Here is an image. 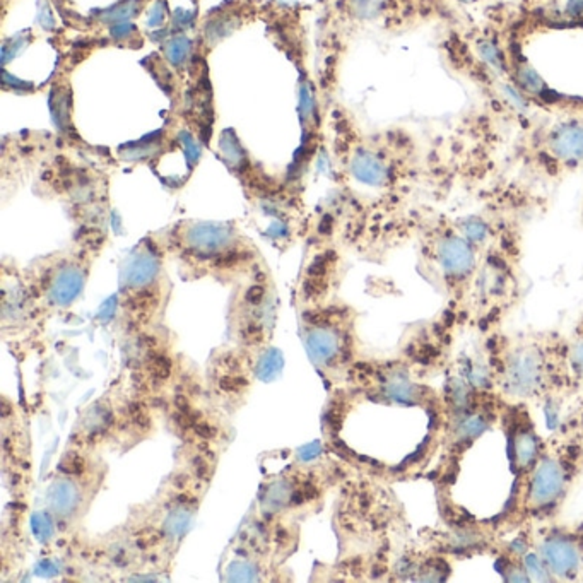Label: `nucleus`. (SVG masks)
<instances>
[{"mask_svg": "<svg viewBox=\"0 0 583 583\" xmlns=\"http://www.w3.org/2000/svg\"><path fill=\"white\" fill-rule=\"evenodd\" d=\"M507 165L524 181H561L583 170V108L539 113L511 137Z\"/></svg>", "mask_w": 583, "mask_h": 583, "instance_id": "nucleus-1", "label": "nucleus"}, {"mask_svg": "<svg viewBox=\"0 0 583 583\" xmlns=\"http://www.w3.org/2000/svg\"><path fill=\"white\" fill-rule=\"evenodd\" d=\"M421 254L449 293L453 306H467L472 299V289L479 269L476 247L447 218L424 221L421 229Z\"/></svg>", "mask_w": 583, "mask_h": 583, "instance_id": "nucleus-2", "label": "nucleus"}, {"mask_svg": "<svg viewBox=\"0 0 583 583\" xmlns=\"http://www.w3.org/2000/svg\"><path fill=\"white\" fill-rule=\"evenodd\" d=\"M488 17L527 44L549 31L583 30V0H509L491 5Z\"/></svg>", "mask_w": 583, "mask_h": 583, "instance_id": "nucleus-3", "label": "nucleus"}, {"mask_svg": "<svg viewBox=\"0 0 583 583\" xmlns=\"http://www.w3.org/2000/svg\"><path fill=\"white\" fill-rule=\"evenodd\" d=\"M544 343H513L498 359V380L513 397H536L549 387L554 370L553 356H548Z\"/></svg>", "mask_w": 583, "mask_h": 583, "instance_id": "nucleus-4", "label": "nucleus"}, {"mask_svg": "<svg viewBox=\"0 0 583 583\" xmlns=\"http://www.w3.org/2000/svg\"><path fill=\"white\" fill-rule=\"evenodd\" d=\"M180 247L187 258L209 267H226L238 257V237L225 223H190L180 228Z\"/></svg>", "mask_w": 583, "mask_h": 583, "instance_id": "nucleus-5", "label": "nucleus"}, {"mask_svg": "<svg viewBox=\"0 0 583 583\" xmlns=\"http://www.w3.org/2000/svg\"><path fill=\"white\" fill-rule=\"evenodd\" d=\"M568 467L559 455H544L529 471L525 505L529 510H548L567 491Z\"/></svg>", "mask_w": 583, "mask_h": 583, "instance_id": "nucleus-6", "label": "nucleus"}, {"mask_svg": "<svg viewBox=\"0 0 583 583\" xmlns=\"http://www.w3.org/2000/svg\"><path fill=\"white\" fill-rule=\"evenodd\" d=\"M539 556L549 573L561 578L575 577L582 567V549L575 539L565 534H549L540 542Z\"/></svg>", "mask_w": 583, "mask_h": 583, "instance_id": "nucleus-7", "label": "nucleus"}, {"mask_svg": "<svg viewBox=\"0 0 583 583\" xmlns=\"http://www.w3.org/2000/svg\"><path fill=\"white\" fill-rule=\"evenodd\" d=\"M83 286H84L83 269L75 264H67L57 270V274H53L46 295L50 303L57 306H67L81 295Z\"/></svg>", "mask_w": 583, "mask_h": 583, "instance_id": "nucleus-8", "label": "nucleus"}, {"mask_svg": "<svg viewBox=\"0 0 583 583\" xmlns=\"http://www.w3.org/2000/svg\"><path fill=\"white\" fill-rule=\"evenodd\" d=\"M343 345V334L332 327H316L306 335V349L320 364H329L334 359L339 358Z\"/></svg>", "mask_w": 583, "mask_h": 583, "instance_id": "nucleus-9", "label": "nucleus"}, {"mask_svg": "<svg viewBox=\"0 0 583 583\" xmlns=\"http://www.w3.org/2000/svg\"><path fill=\"white\" fill-rule=\"evenodd\" d=\"M83 503V491L73 479H59L52 484L48 493V505L55 515L67 519L74 515Z\"/></svg>", "mask_w": 583, "mask_h": 583, "instance_id": "nucleus-10", "label": "nucleus"}, {"mask_svg": "<svg viewBox=\"0 0 583 583\" xmlns=\"http://www.w3.org/2000/svg\"><path fill=\"white\" fill-rule=\"evenodd\" d=\"M513 465L517 471H530L539 459L538 436L530 426L517 428L511 434Z\"/></svg>", "mask_w": 583, "mask_h": 583, "instance_id": "nucleus-11", "label": "nucleus"}, {"mask_svg": "<svg viewBox=\"0 0 583 583\" xmlns=\"http://www.w3.org/2000/svg\"><path fill=\"white\" fill-rule=\"evenodd\" d=\"M190 520H192V511L189 509V505L171 510L163 525L166 536L170 539H179L183 532H187Z\"/></svg>", "mask_w": 583, "mask_h": 583, "instance_id": "nucleus-12", "label": "nucleus"}, {"mask_svg": "<svg viewBox=\"0 0 583 583\" xmlns=\"http://www.w3.org/2000/svg\"><path fill=\"white\" fill-rule=\"evenodd\" d=\"M462 2H467V4H488L491 7V5L503 4V2H509V0H462Z\"/></svg>", "mask_w": 583, "mask_h": 583, "instance_id": "nucleus-13", "label": "nucleus"}]
</instances>
